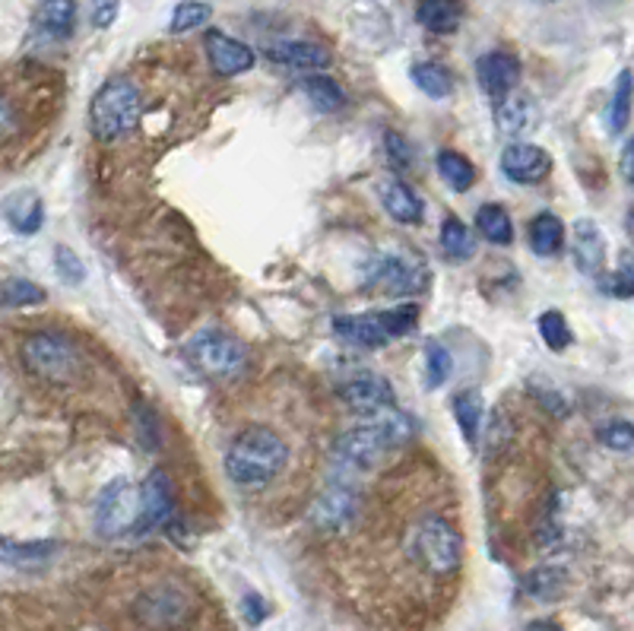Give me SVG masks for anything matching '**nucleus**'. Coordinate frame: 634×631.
<instances>
[{
    "mask_svg": "<svg viewBox=\"0 0 634 631\" xmlns=\"http://www.w3.org/2000/svg\"><path fill=\"white\" fill-rule=\"evenodd\" d=\"M615 286H618L622 296H632L634 299V254H622L618 273H615Z\"/></svg>",
    "mask_w": 634,
    "mask_h": 631,
    "instance_id": "c03bdc74",
    "label": "nucleus"
},
{
    "mask_svg": "<svg viewBox=\"0 0 634 631\" xmlns=\"http://www.w3.org/2000/svg\"><path fill=\"white\" fill-rule=\"evenodd\" d=\"M600 444L610 448L615 454H634V425L632 422H606L600 432Z\"/></svg>",
    "mask_w": 634,
    "mask_h": 631,
    "instance_id": "4c0bfd02",
    "label": "nucleus"
},
{
    "mask_svg": "<svg viewBox=\"0 0 634 631\" xmlns=\"http://www.w3.org/2000/svg\"><path fill=\"white\" fill-rule=\"evenodd\" d=\"M273 64L289 70H324L330 64V51L324 44L308 42V39H280L266 44L263 51Z\"/></svg>",
    "mask_w": 634,
    "mask_h": 631,
    "instance_id": "a211bd4d",
    "label": "nucleus"
},
{
    "mask_svg": "<svg viewBox=\"0 0 634 631\" xmlns=\"http://www.w3.org/2000/svg\"><path fill=\"white\" fill-rule=\"evenodd\" d=\"M571 258H574V267L584 277H591V280L603 277V270H606V239H603V232H600V226L593 219H577L574 222Z\"/></svg>",
    "mask_w": 634,
    "mask_h": 631,
    "instance_id": "f3484780",
    "label": "nucleus"
},
{
    "mask_svg": "<svg viewBox=\"0 0 634 631\" xmlns=\"http://www.w3.org/2000/svg\"><path fill=\"white\" fill-rule=\"evenodd\" d=\"M618 169H622V178L634 184V137L625 143V150H622V162H618Z\"/></svg>",
    "mask_w": 634,
    "mask_h": 631,
    "instance_id": "49530a36",
    "label": "nucleus"
},
{
    "mask_svg": "<svg viewBox=\"0 0 634 631\" xmlns=\"http://www.w3.org/2000/svg\"><path fill=\"white\" fill-rule=\"evenodd\" d=\"M266 612H270V607L263 603L261 593H248L244 597V619H248V625H261L263 619H266Z\"/></svg>",
    "mask_w": 634,
    "mask_h": 631,
    "instance_id": "a18cd8bd",
    "label": "nucleus"
},
{
    "mask_svg": "<svg viewBox=\"0 0 634 631\" xmlns=\"http://www.w3.org/2000/svg\"><path fill=\"white\" fill-rule=\"evenodd\" d=\"M336 397L350 407L352 413L359 415H378L396 407L394 388H391V381L381 378V374H359V378H350V381H343V384L336 388Z\"/></svg>",
    "mask_w": 634,
    "mask_h": 631,
    "instance_id": "f8f14e48",
    "label": "nucleus"
},
{
    "mask_svg": "<svg viewBox=\"0 0 634 631\" xmlns=\"http://www.w3.org/2000/svg\"><path fill=\"white\" fill-rule=\"evenodd\" d=\"M526 631H565V629H562V625H555V622H546V619H543V622H530V625H526Z\"/></svg>",
    "mask_w": 634,
    "mask_h": 631,
    "instance_id": "09e8293b",
    "label": "nucleus"
},
{
    "mask_svg": "<svg viewBox=\"0 0 634 631\" xmlns=\"http://www.w3.org/2000/svg\"><path fill=\"white\" fill-rule=\"evenodd\" d=\"M441 181L454 191V194H466L476 184V166L457 150H441L435 159Z\"/></svg>",
    "mask_w": 634,
    "mask_h": 631,
    "instance_id": "bb28decb",
    "label": "nucleus"
},
{
    "mask_svg": "<svg viewBox=\"0 0 634 631\" xmlns=\"http://www.w3.org/2000/svg\"><path fill=\"white\" fill-rule=\"evenodd\" d=\"M536 118H540L536 102L526 92H517V89L511 96L499 99V106H495V124H499V131L504 137H524L536 124Z\"/></svg>",
    "mask_w": 634,
    "mask_h": 631,
    "instance_id": "aec40b11",
    "label": "nucleus"
},
{
    "mask_svg": "<svg viewBox=\"0 0 634 631\" xmlns=\"http://www.w3.org/2000/svg\"><path fill=\"white\" fill-rule=\"evenodd\" d=\"M58 545L48 540H36V543H0V559L13 568H36L44 565L54 555Z\"/></svg>",
    "mask_w": 634,
    "mask_h": 631,
    "instance_id": "72a5a7b5",
    "label": "nucleus"
},
{
    "mask_svg": "<svg viewBox=\"0 0 634 631\" xmlns=\"http://www.w3.org/2000/svg\"><path fill=\"white\" fill-rule=\"evenodd\" d=\"M118 10H121L118 0H89V17L95 29H111L118 20Z\"/></svg>",
    "mask_w": 634,
    "mask_h": 631,
    "instance_id": "79ce46f5",
    "label": "nucleus"
},
{
    "mask_svg": "<svg viewBox=\"0 0 634 631\" xmlns=\"http://www.w3.org/2000/svg\"><path fill=\"white\" fill-rule=\"evenodd\" d=\"M203 51H207V61H210L217 77H241V73H248L251 67L258 64L254 48H248L244 42L225 36V32H219V29H210V32H207Z\"/></svg>",
    "mask_w": 634,
    "mask_h": 631,
    "instance_id": "4468645a",
    "label": "nucleus"
},
{
    "mask_svg": "<svg viewBox=\"0 0 634 631\" xmlns=\"http://www.w3.org/2000/svg\"><path fill=\"white\" fill-rule=\"evenodd\" d=\"M213 17V7L207 0H181L175 10H172V20H169V32L184 36V32H194L200 26H207Z\"/></svg>",
    "mask_w": 634,
    "mask_h": 631,
    "instance_id": "c9c22d12",
    "label": "nucleus"
},
{
    "mask_svg": "<svg viewBox=\"0 0 634 631\" xmlns=\"http://www.w3.org/2000/svg\"><path fill=\"white\" fill-rule=\"evenodd\" d=\"M543 3H546V0H543Z\"/></svg>",
    "mask_w": 634,
    "mask_h": 631,
    "instance_id": "3c124183",
    "label": "nucleus"
},
{
    "mask_svg": "<svg viewBox=\"0 0 634 631\" xmlns=\"http://www.w3.org/2000/svg\"><path fill=\"white\" fill-rule=\"evenodd\" d=\"M13 124H17V118H13V109H10V102H7V99H0V140L13 131Z\"/></svg>",
    "mask_w": 634,
    "mask_h": 631,
    "instance_id": "de8ad7c7",
    "label": "nucleus"
},
{
    "mask_svg": "<svg viewBox=\"0 0 634 631\" xmlns=\"http://www.w3.org/2000/svg\"><path fill=\"white\" fill-rule=\"evenodd\" d=\"M175 489L172 479L162 470H153L140 485V521L133 527V537H147L155 530L172 533L175 530Z\"/></svg>",
    "mask_w": 634,
    "mask_h": 631,
    "instance_id": "9d476101",
    "label": "nucleus"
},
{
    "mask_svg": "<svg viewBox=\"0 0 634 631\" xmlns=\"http://www.w3.org/2000/svg\"><path fill=\"white\" fill-rule=\"evenodd\" d=\"M413 552L429 574L451 578L463 562V540L444 518H425L413 533Z\"/></svg>",
    "mask_w": 634,
    "mask_h": 631,
    "instance_id": "423d86ee",
    "label": "nucleus"
},
{
    "mask_svg": "<svg viewBox=\"0 0 634 631\" xmlns=\"http://www.w3.org/2000/svg\"><path fill=\"white\" fill-rule=\"evenodd\" d=\"M133 615L150 629H181L194 619V597L178 584H155L137 597Z\"/></svg>",
    "mask_w": 634,
    "mask_h": 631,
    "instance_id": "1a4fd4ad",
    "label": "nucleus"
},
{
    "mask_svg": "<svg viewBox=\"0 0 634 631\" xmlns=\"http://www.w3.org/2000/svg\"><path fill=\"white\" fill-rule=\"evenodd\" d=\"M359 514V495L350 485H330L311 504V523L321 533H343L350 530Z\"/></svg>",
    "mask_w": 634,
    "mask_h": 631,
    "instance_id": "ddd939ff",
    "label": "nucleus"
},
{
    "mask_svg": "<svg viewBox=\"0 0 634 631\" xmlns=\"http://www.w3.org/2000/svg\"><path fill=\"white\" fill-rule=\"evenodd\" d=\"M425 280H429V270L422 263L406 261L400 254H378L369 261L365 273H362V283L378 286L381 292L388 296H413V292H422L425 289Z\"/></svg>",
    "mask_w": 634,
    "mask_h": 631,
    "instance_id": "9b49d317",
    "label": "nucleus"
},
{
    "mask_svg": "<svg viewBox=\"0 0 634 631\" xmlns=\"http://www.w3.org/2000/svg\"><path fill=\"white\" fill-rule=\"evenodd\" d=\"M526 391L533 393V400L546 410V413L552 415H568V400L562 397V393L555 391L552 384H546V381H540V378H533L530 384H526Z\"/></svg>",
    "mask_w": 634,
    "mask_h": 631,
    "instance_id": "ea45409f",
    "label": "nucleus"
},
{
    "mask_svg": "<svg viewBox=\"0 0 634 631\" xmlns=\"http://www.w3.org/2000/svg\"><path fill=\"white\" fill-rule=\"evenodd\" d=\"M463 0H419L416 7V22L425 32H435V36H451L457 32L460 22H463Z\"/></svg>",
    "mask_w": 634,
    "mask_h": 631,
    "instance_id": "412c9836",
    "label": "nucleus"
},
{
    "mask_svg": "<svg viewBox=\"0 0 634 631\" xmlns=\"http://www.w3.org/2000/svg\"><path fill=\"white\" fill-rule=\"evenodd\" d=\"M378 194H381V207L388 210V217L396 219L400 226H419V222L425 219V203H422L416 191H413L410 184H403L400 178L381 181Z\"/></svg>",
    "mask_w": 634,
    "mask_h": 631,
    "instance_id": "6ab92c4d",
    "label": "nucleus"
},
{
    "mask_svg": "<svg viewBox=\"0 0 634 631\" xmlns=\"http://www.w3.org/2000/svg\"><path fill=\"white\" fill-rule=\"evenodd\" d=\"M419 324V306L388 308V311H372V314H343L333 321V330L340 340L362 349H384L400 337L413 333Z\"/></svg>",
    "mask_w": 634,
    "mask_h": 631,
    "instance_id": "20e7f679",
    "label": "nucleus"
},
{
    "mask_svg": "<svg viewBox=\"0 0 634 631\" xmlns=\"http://www.w3.org/2000/svg\"><path fill=\"white\" fill-rule=\"evenodd\" d=\"M632 102H634V73L622 70L613 89V102H610V131L625 133L628 121H632Z\"/></svg>",
    "mask_w": 634,
    "mask_h": 631,
    "instance_id": "473e14b6",
    "label": "nucleus"
},
{
    "mask_svg": "<svg viewBox=\"0 0 634 631\" xmlns=\"http://www.w3.org/2000/svg\"><path fill=\"white\" fill-rule=\"evenodd\" d=\"M7 222L20 232V236H36L44 222L42 197L32 191H22L7 200Z\"/></svg>",
    "mask_w": 634,
    "mask_h": 631,
    "instance_id": "393cba45",
    "label": "nucleus"
},
{
    "mask_svg": "<svg viewBox=\"0 0 634 631\" xmlns=\"http://www.w3.org/2000/svg\"><path fill=\"white\" fill-rule=\"evenodd\" d=\"M302 92H305L308 102H311L314 109L328 111V114H333V111H340L346 106V92H343V87H340L333 77H324V73H311V77H305V80H302Z\"/></svg>",
    "mask_w": 634,
    "mask_h": 631,
    "instance_id": "c85d7f7f",
    "label": "nucleus"
},
{
    "mask_svg": "<svg viewBox=\"0 0 634 631\" xmlns=\"http://www.w3.org/2000/svg\"><path fill=\"white\" fill-rule=\"evenodd\" d=\"M521 73H524V67L511 51H485L476 61V80H480L482 92H489L495 102L517 89Z\"/></svg>",
    "mask_w": 634,
    "mask_h": 631,
    "instance_id": "2eb2a0df",
    "label": "nucleus"
},
{
    "mask_svg": "<svg viewBox=\"0 0 634 631\" xmlns=\"http://www.w3.org/2000/svg\"><path fill=\"white\" fill-rule=\"evenodd\" d=\"M384 147H388V156H391V162H394L396 169H410V166H413V150H410V143H406L400 133L388 131Z\"/></svg>",
    "mask_w": 634,
    "mask_h": 631,
    "instance_id": "37998d69",
    "label": "nucleus"
},
{
    "mask_svg": "<svg viewBox=\"0 0 634 631\" xmlns=\"http://www.w3.org/2000/svg\"><path fill=\"white\" fill-rule=\"evenodd\" d=\"M422 355H425V388L435 391V388H441V384L454 374V355H451V349L444 347L441 340H435V337L425 340Z\"/></svg>",
    "mask_w": 634,
    "mask_h": 631,
    "instance_id": "7c9ffc66",
    "label": "nucleus"
},
{
    "mask_svg": "<svg viewBox=\"0 0 634 631\" xmlns=\"http://www.w3.org/2000/svg\"><path fill=\"white\" fill-rule=\"evenodd\" d=\"M36 22L51 39H70L77 29V0H42Z\"/></svg>",
    "mask_w": 634,
    "mask_h": 631,
    "instance_id": "b1692460",
    "label": "nucleus"
},
{
    "mask_svg": "<svg viewBox=\"0 0 634 631\" xmlns=\"http://www.w3.org/2000/svg\"><path fill=\"white\" fill-rule=\"evenodd\" d=\"M565 584H568V574L562 571V568L555 565H543L536 568V571H530L524 581V588L530 597H536V600H555V597H562L565 593Z\"/></svg>",
    "mask_w": 634,
    "mask_h": 631,
    "instance_id": "f704fd0d",
    "label": "nucleus"
},
{
    "mask_svg": "<svg viewBox=\"0 0 634 631\" xmlns=\"http://www.w3.org/2000/svg\"><path fill=\"white\" fill-rule=\"evenodd\" d=\"M54 270H58V277L70 286H80L87 280V267H83V261H80L67 244H58V248H54Z\"/></svg>",
    "mask_w": 634,
    "mask_h": 631,
    "instance_id": "58836bf2",
    "label": "nucleus"
},
{
    "mask_svg": "<svg viewBox=\"0 0 634 631\" xmlns=\"http://www.w3.org/2000/svg\"><path fill=\"white\" fill-rule=\"evenodd\" d=\"M137 435H140V444L147 451L159 448V425H155V415L150 407H137Z\"/></svg>",
    "mask_w": 634,
    "mask_h": 631,
    "instance_id": "a19ab883",
    "label": "nucleus"
},
{
    "mask_svg": "<svg viewBox=\"0 0 634 631\" xmlns=\"http://www.w3.org/2000/svg\"><path fill=\"white\" fill-rule=\"evenodd\" d=\"M502 174L514 184H540L552 174V156L536 143H511L502 153Z\"/></svg>",
    "mask_w": 634,
    "mask_h": 631,
    "instance_id": "dca6fc26",
    "label": "nucleus"
},
{
    "mask_svg": "<svg viewBox=\"0 0 634 631\" xmlns=\"http://www.w3.org/2000/svg\"><path fill=\"white\" fill-rule=\"evenodd\" d=\"M451 410H454V419H457V429L463 441H466L470 448H476V441H480L482 435V415H485L482 393L476 391V388H463V391L454 393Z\"/></svg>",
    "mask_w": 634,
    "mask_h": 631,
    "instance_id": "4be33fe9",
    "label": "nucleus"
},
{
    "mask_svg": "<svg viewBox=\"0 0 634 631\" xmlns=\"http://www.w3.org/2000/svg\"><path fill=\"white\" fill-rule=\"evenodd\" d=\"M625 229H628V236H632V241H634V207L628 210V217H625Z\"/></svg>",
    "mask_w": 634,
    "mask_h": 631,
    "instance_id": "8fccbe9b",
    "label": "nucleus"
},
{
    "mask_svg": "<svg viewBox=\"0 0 634 631\" xmlns=\"http://www.w3.org/2000/svg\"><path fill=\"white\" fill-rule=\"evenodd\" d=\"M441 251L451 261H470L476 251V236L470 232V226L460 217L441 219Z\"/></svg>",
    "mask_w": 634,
    "mask_h": 631,
    "instance_id": "cd10ccee",
    "label": "nucleus"
},
{
    "mask_svg": "<svg viewBox=\"0 0 634 631\" xmlns=\"http://www.w3.org/2000/svg\"><path fill=\"white\" fill-rule=\"evenodd\" d=\"M44 302H48V292L26 277H10L0 283V308H32Z\"/></svg>",
    "mask_w": 634,
    "mask_h": 631,
    "instance_id": "2f4dec72",
    "label": "nucleus"
},
{
    "mask_svg": "<svg viewBox=\"0 0 634 631\" xmlns=\"http://www.w3.org/2000/svg\"><path fill=\"white\" fill-rule=\"evenodd\" d=\"M140 114H143L140 89L124 77H111L89 102V131L99 143H114L137 128Z\"/></svg>",
    "mask_w": 634,
    "mask_h": 631,
    "instance_id": "7ed1b4c3",
    "label": "nucleus"
},
{
    "mask_svg": "<svg viewBox=\"0 0 634 631\" xmlns=\"http://www.w3.org/2000/svg\"><path fill=\"white\" fill-rule=\"evenodd\" d=\"M416 425L413 419L403 413V410H384V413L369 415V422L362 425H352L343 435L336 438V458L343 460L346 467L355 470H369L374 463L388 458L394 448H400L406 438H413Z\"/></svg>",
    "mask_w": 634,
    "mask_h": 631,
    "instance_id": "f03ea898",
    "label": "nucleus"
},
{
    "mask_svg": "<svg viewBox=\"0 0 634 631\" xmlns=\"http://www.w3.org/2000/svg\"><path fill=\"white\" fill-rule=\"evenodd\" d=\"M526 239L533 254L540 258H555L562 248H565V222L555 217V213H536L530 219V229H526Z\"/></svg>",
    "mask_w": 634,
    "mask_h": 631,
    "instance_id": "5701e85b",
    "label": "nucleus"
},
{
    "mask_svg": "<svg viewBox=\"0 0 634 631\" xmlns=\"http://www.w3.org/2000/svg\"><path fill=\"white\" fill-rule=\"evenodd\" d=\"M289 463V444L266 425H248L225 448V477L241 489H263Z\"/></svg>",
    "mask_w": 634,
    "mask_h": 631,
    "instance_id": "f257e3e1",
    "label": "nucleus"
},
{
    "mask_svg": "<svg viewBox=\"0 0 634 631\" xmlns=\"http://www.w3.org/2000/svg\"><path fill=\"white\" fill-rule=\"evenodd\" d=\"M184 352H188L191 365L210 378H232L248 362V347L239 337L222 333V330H200L198 337H191Z\"/></svg>",
    "mask_w": 634,
    "mask_h": 631,
    "instance_id": "0eeeda50",
    "label": "nucleus"
},
{
    "mask_svg": "<svg viewBox=\"0 0 634 631\" xmlns=\"http://www.w3.org/2000/svg\"><path fill=\"white\" fill-rule=\"evenodd\" d=\"M137 521H140V489L133 485L131 479H111L95 499V530H99V537L114 540V537L133 533Z\"/></svg>",
    "mask_w": 634,
    "mask_h": 631,
    "instance_id": "6e6552de",
    "label": "nucleus"
},
{
    "mask_svg": "<svg viewBox=\"0 0 634 631\" xmlns=\"http://www.w3.org/2000/svg\"><path fill=\"white\" fill-rule=\"evenodd\" d=\"M410 77L419 92H425L429 99H447L454 92V73L437 61H419L410 70Z\"/></svg>",
    "mask_w": 634,
    "mask_h": 631,
    "instance_id": "c756f323",
    "label": "nucleus"
},
{
    "mask_svg": "<svg viewBox=\"0 0 634 631\" xmlns=\"http://www.w3.org/2000/svg\"><path fill=\"white\" fill-rule=\"evenodd\" d=\"M20 355L26 369L51 384H67L80 369V352L73 347V340L64 333H51V330L29 333L22 340Z\"/></svg>",
    "mask_w": 634,
    "mask_h": 631,
    "instance_id": "39448f33",
    "label": "nucleus"
},
{
    "mask_svg": "<svg viewBox=\"0 0 634 631\" xmlns=\"http://www.w3.org/2000/svg\"><path fill=\"white\" fill-rule=\"evenodd\" d=\"M540 337H543V343H546L552 352H565V349L574 343V333H571L568 321H565V314L562 311H555V308H549L540 314Z\"/></svg>",
    "mask_w": 634,
    "mask_h": 631,
    "instance_id": "e433bc0d",
    "label": "nucleus"
},
{
    "mask_svg": "<svg viewBox=\"0 0 634 631\" xmlns=\"http://www.w3.org/2000/svg\"><path fill=\"white\" fill-rule=\"evenodd\" d=\"M476 232L489 244H499V248H507L514 241V219L504 210L502 203H482L476 210Z\"/></svg>",
    "mask_w": 634,
    "mask_h": 631,
    "instance_id": "a878e982",
    "label": "nucleus"
}]
</instances>
